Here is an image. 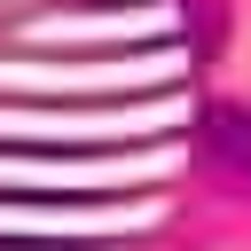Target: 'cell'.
I'll use <instances>...</instances> for the list:
<instances>
[{"mask_svg": "<svg viewBox=\"0 0 251 251\" xmlns=\"http://www.w3.org/2000/svg\"><path fill=\"white\" fill-rule=\"evenodd\" d=\"M204 141H212L220 165H235V173L251 180V110H243V102H220V110L204 118Z\"/></svg>", "mask_w": 251, "mask_h": 251, "instance_id": "obj_1", "label": "cell"}]
</instances>
